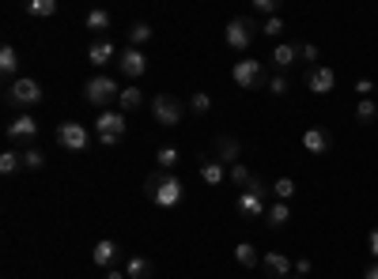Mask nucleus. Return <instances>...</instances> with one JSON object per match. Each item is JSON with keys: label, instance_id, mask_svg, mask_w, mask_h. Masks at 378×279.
I'll return each instance as SVG.
<instances>
[{"label": "nucleus", "instance_id": "1", "mask_svg": "<svg viewBox=\"0 0 378 279\" xmlns=\"http://www.w3.org/2000/svg\"><path fill=\"white\" fill-rule=\"evenodd\" d=\"M144 193H147V200L159 204V208H178L182 197H186V185L167 170H155L152 178L144 181Z\"/></svg>", "mask_w": 378, "mask_h": 279}, {"label": "nucleus", "instance_id": "2", "mask_svg": "<svg viewBox=\"0 0 378 279\" xmlns=\"http://www.w3.org/2000/svg\"><path fill=\"white\" fill-rule=\"evenodd\" d=\"M235 211H238L242 219H257V216H265V181H261V178H250V185H246V189L238 193Z\"/></svg>", "mask_w": 378, "mask_h": 279}, {"label": "nucleus", "instance_id": "3", "mask_svg": "<svg viewBox=\"0 0 378 279\" xmlns=\"http://www.w3.org/2000/svg\"><path fill=\"white\" fill-rule=\"evenodd\" d=\"M152 117L159 121L163 128H174V125H182V117H186V106H182L178 95H155L152 98Z\"/></svg>", "mask_w": 378, "mask_h": 279}, {"label": "nucleus", "instance_id": "4", "mask_svg": "<svg viewBox=\"0 0 378 279\" xmlns=\"http://www.w3.org/2000/svg\"><path fill=\"white\" fill-rule=\"evenodd\" d=\"M117 95H122V87H117L110 76H91V80L84 83V98L91 102V106H99V110H106Z\"/></svg>", "mask_w": 378, "mask_h": 279}, {"label": "nucleus", "instance_id": "5", "mask_svg": "<svg viewBox=\"0 0 378 279\" xmlns=\"http://www.w3.org/2000/svg\"><path fill=\"white\" fill-rule=\"evenodd\" d=\"M125 128H129V121H125V114H114V110H103V114L95 117V136L103 140L106 147H114L117 140L125 136Z\"/></svg>", "mask_w": 378, "mask_h": 279}, {"label": "nucleus", "instance_id": "6", "mask_svg": "<svg viewBox=\"0 0 378 279\" xmlns=\"http://www.w3.org/2000/svg\"><path fill=\"white\" fill-rule=\"evenodd\" d=\"M57 144L64 147V151H87L91 133L80 125V121H61V125H57Z\"/></svg>", "mask_w": 378, "mask_h": 279}, {"label": "nucleus", "instance_id": "7", "mask_svg": "<svg viewBox=\"0 0 378 279\" xmlns=\"http://www.w3.org/2000/svg\"><path fill=\"white\" fill-rule=\"evenodd\" d=\"M231 80L238 83V87H246V91L261 87V83H265V61H254V57H246V61H235V68H231Z\"/></svg>", "mask_w": 378, "mask_h": 279}, {"label": "nucleus", "instance_id": "8", "mask_svg": "<svg viewBox=\"0 0 378 279\" xmlns=\"http://www.w3.org/2000/svg\"><path fill=\"white\" fill-rule=\"evenodd\" d=\"M8 102L12 106H34V102H42V87H38V80H31V76H20L8 87Z\"/></svg>", "mask_w": 378, "mask_h": 279}, {"label": "nucleus", "instance_id": "9", "mask_svg": "<svg viewBox=\"0 0 378 279\" xmlns=\"http://www.w3.org/2000/svg\"><path fill=\"white\" fill-rule=\"evenodd\" d=\"M254 31H257L254 20H231V23H227V31H224V38H227L231 50H250Z\"/></svg>", "mask_w": 378, "mask_h": 279}, {"label": "nucleus", "instance_id": "10", "mask_svg": "<svg viewBox=\"0 0 378 279\" xmlns=\"http://www.w3.org/2000/svg\"><path fill=\"white\" fill-rule=\"evenodd\" d=\"M333 87H337V72L329 68V64H314V68H307V91H310V95H329Z\"/></svg>", "mask_w": 378, "mask_h": 279}, {"label": "nucleus", "instance_id": "11", "mask_svg": "<svg viewBox=\"0 0 378 279\" xmlns=\"http://www.w3.org/2000/svg\"><path fill=\"white\" fill-rule=\"evenodd\" d=\"M117 72L129 76V80H140L144 72H147V57H144L140 50H133V45H129V50L117 53Z\"/></svg>", "mask_w": 378, "mask_h": 279}, {"label": "nucleus", "instance_id": "12", "mask_svg": "<svg viewBox=\"0 0 378 279\" xmlns=\"http://www.w3.org/2000/svg\"><path fill=\"white\" fill-rule=\"evenodd\" d=\"M303 147H307L310 155H326L329 147H333V136H329L326 128H307V133H303Z\"/></svg>", "mask_w": 378, "mask_h": 279}, {"label": "nucleus", "instance_id": "13", "mask_svg": "<svg viewBox=\"0 0 378 279\" xmlns=\"http://www.w3.org/2000/svg\"><path fill=\"white\" fill-rule=\"evenodd\" d=\"M117 253H122V246H117L114 238H103V241H95V249H91V260H95L99 268H110L117 260Z\"/></svg>", "mask_w": 378, "mask_h": 279}, {"label": "nucleus", "instance_id": "14", "mask_svg": "<svg viewBox=\"0 0 378 279\" xmlns=\"http://www.w3.org/2000/svg\"><path fill=\"white\" fill-rule=\"evenodd\" d=\"M87 61L95 64V68H103V64L117 61V50H114V42H106V38L91 42V50H87Z\"/></svg>", "mask_w": 378, "mask_h": 279}, {"label": "nucleus", "instance_id": "15", "mask_svg": "<svg viewBox=\"0 0 378 279\" xmlns=\"http://www.w3.org/2000/svg\"><path fill=\"white\" fill-rule=\"evenodd\" d=\"M114 27V15L106 12V8H91V12L84 15V31H91V34H103V31H110Z\"/></svg>", "mask_w": 378, "mask_h": 279}, {"label": "nucleus", "instance_id": "16", "mask_svg": "<svg viewBox=\"0 0 378 279\" xmlns=\"http://www.w3.org/2000/svg\"><path fill=\"white\" fill-rule=\"evenodd\" d=\"M288 219H291L288 200H276V204H269V208H265V227L280 230V227H288Z\"/></svg>", "mask_w": 378, "mask_h": 279}, {"label": "nucleus", "instance_id": "17", "mask_svg": "<svg viewBox=\"0 0 378 279\" xmlns=\"http://www.w3.org/2000/svg\"><path fill=\"white\" fill-rule=\"evenodd\" d=\"M238 151H242V147H238V140H231V136H219V140H216V159L224 163L227 170L238 163Z\"/></svg>", "mask_w": 378, "mask_h": 279}, {"label": "nucleus", "instance_id": "18", "mask_svg": "<svg viewBox=\"0 0 378 279\" xmlns=\"http://www.w3.org/2000/svg\"><path fill=\"white\" fill-rule=\"evenodd\" d=\"M34 133H38V121H34L31 114L15 117L12 125H8V140H31Z\"/></svg>", "mask_w": 378, "mask_h": 279}, {"label": "nucleus", "instance_id": "19", "mask_svg": "<svg viewBox=\"0 0 378 279\" xmlns=\"http://www.w3.org/2000/svg\"><path fill=\"white\" fill-rule=\"evenodd\" d=\"M201 178H205V185H224L227 181V166L219 159H201Z\"/></svg>", "mask_w": 378, "mask_h": 279}, {"label": "nucleus", "instance_id": "20", "mask_svg": "<svg viewBox=\"0 0 378 279\" xmlns=\"http://www.w3.org/2000/svg\"><path fill=\"white\" fill-rule=\"evenodd\" d=\"M117 106H122V114H133V110L144 106V91L136 87V83H129V87H122V95H117Z\"/></svg>", "mask_w": 378, "mask_h": 279}, {"label": "nucleus", "instance_id": "21", "mask_svg": "<svg viewBox=\"0 0 378 279\" xmlns=\"http://www.w3.org/2000/svg\"><path fill=\"white\" fill-rule=\"evenodd\" d=\"M261 264H265V272L276 276V279H288V272H291V260L284 257V253H265Z\"/></svg>", "mask_w": 378, "mask_h": 279}, {"label": "nucleus", "instance_id": "22", "mask_svg": "<svg viewBox=\"0 0 378 279\" xmlns=\"http://www.w3.org/2000/svg\"><path fill=\"white\" fill-rule=\"evenodd\" d=\"M272 64H276V68H291V64L295 61H299V45H291V42H284V45H276V50H272V57H269Z\"/></svg>", "mask_w": 378, "mask_h": 279}, {"label": "nucleus", "instance_id": "23", "mask_svg": "<svg viewBox=\"0 0 378 279\" xmlns=\"http://www.w3.org/2000/svg\"><path fill=\"white\" fill-rule=\"evenodd\" d=\"M235 260L242 268H257V264H261V253H257L250 241H238V246H235Z\"/></svg>", "mask_w": 378, "mask_h": 279}, {"label": "nucleus", "instance_id": "24", "mask_svg": "<svg viewBox=\"0 0 378 279\" xmlns=\"http://www.w3.org/2000/svg\"><path fill=\"white\" fill-rule=\"evenodd\" d=\"M125 276L129 279H152V260H147V257H129Z\"/></svg>", "mask_w": 378, "mask_h": 279}, {"label": "nucleus", "instance_id": "25", "mask_svg": "<svg viewBox=\"0 0 378 279\" xmlns=\"http://www.w3.org/2000/svg\"><path fill=\"white\" fill-rule=\"evenodd\" d=\"M375 117H378V102L375 98H359L356 102V121L359 125H375Z\"/></svg>", "mask_w": 378, "mask_h": 279}, {"label": "nucleus", "instance_id": "26", "mask_svg": "<svg viewBox=\"0 0 378 279\" xmlns=\"http://www.w3.org/2000/svg\"><path fill=\"white\" fill-rule=\"evenodd\" d=\"M15 68H20V53H15V45H0V72H4V76H15Z\"/></svg>", "mask_w": 378, "mask_h": 279}, {"label": "nucleus", "instance_id": "27", "mask_svg": "<svg viewBox=\"0 0 378 279\" xmlns=\"http://www.w3.org/2000/svg\"><path fill=\"white\" fill-rule=\"evenodd\" d=\"M27 12H31L34 20H50V15H57V0H31Z\"/></svg>", "mask_w": 378, "mask_h": 279}, {"label": "nucleus", "instance_id": "28", "mask_svg": "<svg viewBox=\"0 0 378 279\" xmlns=\"http://www.w3.org/2000/svg\"><path fill=\"white\" fill-rule=\"evenodd\" d=\"M178 147H174V144H163L159 147V151H155V163H159V170H170V166H178Z\"/></svg>", "mask_w": 378, "mask_h": 279}, {"label": "nucleus", "instance_id": "29", "mask_svg": "<svg viewBox=\"0 0 378 279\" xmlns=\"http://www.w3.org/2000/svg\"><path fill=\"white\" fill-rule=\"evenodd\" d=\"M147 38H152V27H147V23H133V27H129V45H133V50H140Z\"/></svg>", "mask_w": 378, "mask_h": 279}, {"label": "nucleus", "instance_id": "30", "mask_svg": "<svg viewBox=\"0 0 378 279\" xmlns=\"http://www.w3.org/2000/svg\"><path fill=\"white\" fill-rule=\"evenodd\" d=\"M23 166V151H4L0 155V174H15Z\"/></svg>", "mask_w": 378, "mask_h": 279}, {"label": "nucleus", "instance_id": "31", "mask_svg": "<svg viewBox=\"0 0 378 279\" xmlns=\"http://www.w3.org/2000/svg\"><path fill=\"white\" fill-rule=\"evenodd\" d=\"M23 166H27V170H42V166H45L42 147H27V151H23Z\"/></svg>", "mask_w": 378, "mask_h": 279}, {"label": "nucleus", "instance_id": "32", "mask_svg": "<svg viewBox=\"0 0 378 279\" xmlns=\"http://www.w3.org/2000/svg\"><path fill=\"white\" fill-rule=\"evenodd\" d=\"M272 193H276V200H291L295 197V181L291 178H276L272 181Z\"/></svg>", "mask_w": 378, "mask_h": 279}, {"label": "nucleus", "instance_id": "33", "mask_svg": "<svg viewBox=\"0 0 378 279\" xmlns=\"http://www.w3.org/2000/svg\"><path fill=\"white\" fill-rule=\"evenodd\" d=\"M288 87H291V83H288V76H284V72H276V76L269 80V95H272V98H284V95H288Z\"/></svg>", "mask_w": 378, "mask_h": 279}, {"label": "nucleus", "instance_id": "34", "mask_svg": "<svg viewBox=\"0 0 378 279\" xmlns=\"http://www.w3.org/2000/svg\"><path fill=\"white\" fill-rule=\"evenodd\" d=\"M250 178H254V174H250V170H246V166H242V163H235V166H231V170H227V181H235V185H242V189H246V185H250Z\"/></svg>", "mask_w": 378, "mask_h": 279}, {"label": "nucleus", "instance_id": "35", "mask_svg": "<svg viewBox=\"0 0 378 279\" xmlns=\"http://www.w3.org/2000/svg\"><path fill=\"white\" fill-rule=\"evenodd\" d=\"M254 12L257 15H269V20H272V15L280 12V0H254Z\"/></svg>", "mask_w": 378, "mask_h": 279}, {"label": "nucleus", "instance_id": "36", "mask_svg": "<svg viewBox=\"0 0 378 279\" xmlns=\"http://www.w3.org/2000/svg\"><path fill=\"white\" fill-rule=\"evenodd\" d=\"M261 31H265V38H276V34H284V20H280V15H272V20H265Z\"/></svg>", "mask_w": 378, "mask_h": 279}, {"label": "nucleus", "instance_id": "37", "mask_svg": "<svg viewBox=\"0 0 378 279\" xmlns=\"http://www.w3.org/2000/svg\"><path fill=\"white\" fill-rule=\"evenodd\" d=\"M189 106H193V110H197V114H208V110H212V98L205 95V91H197V95H193V98H189Z\"/></svg>", "mask_w": 378, "mask_h": 279}, {"label": "nucleus", "instance_id": "38", "mask_svg": "<svg viewBox=\"0 0 378 279\" xmlns=\"http://www.w3.org/2000/svg\"><path fill=\"white\" fill-rule=\"evenodd\" d=\"M299 57H303V61H310V68H314V61H318V45H310V42H307V45H299Z\"/></svg>", "mask_w": 378, "mask_h": 279}, {"label": "nucleus", "instance_id": "39", "mask_svg": "<svg viewBox=\"0 0 378 279\" xmlns=\"http://www.w3.org/2000/svg\"><path fill=\"white\" fill-rule=\"evenodd\" d=\"M356 91H359V98H371L375 83H371V80H359V83H356Z\"/></svg>", "mask_w": 378, "mask_h": 279}, {"label": "nucleus", "instance_id": "40", "mask_svg": "<svg viewBox=\"0 0 378 279\" xmlns=\"http://www.w3.org/2000/svg\"><path fill=\"white\" fill-rule=\"evenodd\" d=\"M363 279H378V260H375V264H367V268H363Z\"/></svg>", "mask_w": 378, "mask_h": 279}, {"label": "nucleus", "instance_id": "41", "mask_svg": "<svg viewBox=\"0 0 378 279\" xmlns=\"http://www.w3.org/2000/svg\"><path fill=\"white\" fill-rule=\"evenodd\" d=\"M367 241H371V253H375V260H378V227L371 230V238H367Z\"/></svg>", "mask_w": 378, "mask_h": 279}, {"label": "nucleus", "instance_id": "42", "mask_svg": "<svg viewBox=\"0 0 378 279\" xmlns=\"http://www.w3.org/2000/svg\"><path fill=\"white\" fill-rule=\"evenodd\" d=\"M106 279H129V276H125V272H110Z\"/></svg>", "mask_w": 378, "mask_h": 279}, {"label": "nucleus", "instance_id": "43", "mask_svg": "<svg viewBox=\"0 0 378 279\" xmlns=\"http://www.w3.org/2000/svg\"><path fill=\"white\" fill-rule=\"evenodd\" d=\"M295 279H303V276H295Z\"/></svg>", "mask_w": 378, "mask_h": 279}]
</instances>
